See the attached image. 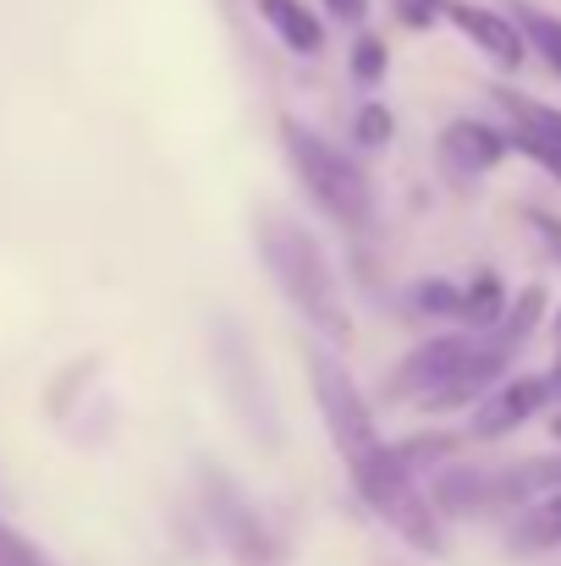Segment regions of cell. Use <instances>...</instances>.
I'll return each instance as SVG.
<instances>
[{
  "label": "cell",
  "mask_w": 561,
  "mask_h": 566,
  "mask_svg": "<svg viewBox=\"0 0 561 566\" xmlns=\"http://www.w3.org/2000/svg\"><path fill=\"white\" fill-rule=\"evenodd\" d=\"M253 242H259V259H264L276 292L298 308V319L309 331H320L325 342H347L353 336V314L342 303V281H336L320 237L309 226H298L292 214L264 209L253 220Z\"/></svg>",
  "instance_id": "cell-1"
},
{
  "label": "cell",
  "mask_w": 561,
  "mask_h": 566,
  "mask_svg": "<svg viewBox=\"0 0 561 566\" xmlns=\"http://www.w3.org/2000/svg\"><path fill=\"white\" fill-rule=\"evenodd\" d=\"M281 149L298 171L303 192L347 231H364L374 220V188L370 177L359 171V160H347V149H336L325 133H314L298 116H281Z\"/></svg>",
  "instance_id": "cell-2"
},
{
  "label": "cell",
  "mask_w": 561,
  "mask_h": 566,
  "mask_svg": "<svg viewBox=\"0 0 561 566\" xmlns=\"http://www.w3.org/2000/svg\"><path fill=\"white\" fill-rule=\"evenodd\" d=\"M353 484H359L364 506H370L391 534H402L413 551H424V556H440V551H446V539H440V517H435L429 495H424V490H418V479L396 462V451H391V446H385L374 462H364V468L353 473Z\"/></svg>",
  "instance_id": "cell-3"
},
{
  "label": "cell",
  "mask_w": 561,
  "mask_h": 566,
  "mask_svg": "<svg viewBox=\"0 0 561 566\" xmlns=\"http://www.w3.org/2000/svg\"><path fill=\"white\" fill-rule=\"evenodd\" d=\"M309 379H314V401H320V418H325V434L336 446V457L347 462V473H359L364 462H374L385 451L380 429H374V412L359 390V379L347 375L325 347L309 353Z\"/></svg>",
  "instance_id": "cell-4"
},
{
  "label": "cell",
  "mask_w": 561,
  "mask_h": 566,
  "mask_svg": "<svg viewBox=\"0 0 561 566\" xmlns=\"http://www.w3.org/2000/svg\"><path fill=\"white\" fill-rule=\"evenodd\" d=\"M546 401H551V385H546V375L507 379V385H496V390H485V396L474 401V423H468V434H474V440H501V434L523 429V423H529Z\"/></svg>",
  "instance_id": "cell-5"
},
{
  "label": "cell",
  "mask_w": 561,
  "mask_h": 566,
  "mask_svg": "<svg viewBox=\"0 0 561 566\" xmlns=\"http://www.w3.org/2000/svg\"><path fill=\"white\" fill-rule=\"evenodd\" d=\"M468 347H474V336H435V342H424V347H413L402 364H396V375L385 379V390L391 396H402V401H424V396H435L446 379L463 369V358H468Z\"/></svg>",
  "instance_id": "cell-6"
},
{
  "label": "cell",
  "mask_w": 561,
  "mask_h": 566,
  "mask_svg": "<svg viewBox=\"0 0 561 566\" xmlns=\"http://www.w3.org/2000/svg\"><path fill=\"white\" fill-rule=\"evenodd\" d=\"M435 155H440V171H446V177H485V171H496V166L512 155V144H507V133H496L490 122L457 116V122H446Z\"/></svg>",
  "instance_id": "cell-7"
},
{
  "label": "cell",
  "mask_w": 561,
  "mask_h": 566,
  "mask_svg": "<svg viewBox=\"0 0 561 566\" xmlns=\"http://www.w3.org/2000/svg\"><path fill=\"white\" fill-rule=\"evenodd\" d=\"M440 17H446L463 39H474L501 72H518V66H523L529 44H523V33H518L512 17H501V11H490V6H474V0H446Z\"/></svg>",
  "instance_id": "cell-8"
},
{
  "label": "cell",
  "mask_w": 561,
  "mask_h": 566,
  "mask_svg": "<svg viewBox=\"0 0 561 566\" xmlns=\"http://www.w3.org/2000/svg\"><path fill=\"white\" fill-rule=\"evenodd\" d=\"M557 545H561V490L529 501V506L512 517V528H507V551H512V556H546V551H557Z\"/></svg>",
  "instance_id": "cell-9"
},
{
  "label": "cell",
  "mask_w": 561,
  "mask_h": 566,
  "mask_svg": "<svg viewBox=\"0 0 561 566\" xmlns=\"http://www.w3.org/2000/svg\"><path fill=\"white\" fill-rule=\"evenodd\" d=\"M253 11L276 28V39H281L292 55H320V50H325V28H320V17H314L303 0H253Z\"/></svg>",
  "instance_id": "cell-10"
},
{
  "label": "cell",
  "mask_w": 561,
  "mask_h": 566,
  "mask_svg": "<svg viewBox=\"0 0 561 566\" xmlns=\"http://www.w3.org/2000/svg\"><path fill=\"white\" fill-rule=\"evenodd\" d=\"M496 105L518 122V133H523V138H540V144H557L561 149V111L557 105L529 99V94H518V88H496Z\"/></svg>",
  "instance_id": "cell-11"
},
{
  "label": "cell",
  "mask_w": 561,
  "mask_h": 566,
  "mask_svg": "<svg viewBox=\"0 0 561 566\" xmlns=\"http://www.w3.org/2000/svg\"><path fill=\"white\" fill-rule=\"evenodd\" d=\"M507 314V292H501V281L485 270V275H474L468 286H463V325H474V331H490L496 319Z\"/></svg>",
  "instance_id": "cell-12"
},
{
  "label": "cell",
  "mask_w": 561,
  "mask_h": 566,
  "mask_svg": "<svg viewBox=\"0 0 561 566\" xmlns=\"http://www.w3.org/2000/svg\"><path fill=\"white\" fill-rule=\"evenodd\" d=\"M512 22H518L523 44H529V50H540V55H546V66L561 77V17L540 11V6H518V11H512Z\"/></svg>",
  "instance_id": "cell-13"
},
{
  "label": "cell",
  "mask_w": 561,
  "mask_h": 566,
  "mask_svg": "<svg viewBox=\"0 0 561 566\" xmlns=\"http://www.w3.org/2000/svg\"><path fill=\"white\" fill-rule=\"evenodd\" d=\"M396 451V462L407 468V473H418V468H429V462H446L451 451H457V440L451 434H418V440H402V446H391Z\"/></svg>",
  "instance_id": "cell-14"
},
{
  "label": "cell",
  "mask_w": 561,
  "mask_h": 566,
  "mask_svg": "<svg viewBox=\"0 0 561 566\" xmlns=\"http://www.w3.org/2000/svg\"><path fill=\"white\" fill-rule=\"evenodd\" d=\"M413 308H418V314L457 319V314H463V286H451V281H418V286H413Z\"/></svg>",
  "instance_id": "cell-15"
},
{
  "label": "cell",
  "mask_w": 561,
  "mask_h": 566,
  "mask_svg": "<svg viewBox=\"0 0 561 566\" xmlns=\"http://www.w3.org/2000/svg\"><path fill=\"white\" fill-rule=\"evenodd\" d=\"M385 61H391V50H385L374 33H364V39L353 44V77H359L364 88H374V83L385 77Z\"/></svg>",
  "instance_id": "cell-16"
},
{
  "label": "cell",
  "mask_w": 561,
  "mask_h": 566,
  "mask_svg": "<svg viewBox=\"0 0 561 566\" xmlns=\"http://www.w3.org/2000/svg\"><path fill=\"white\" fill-rule=\"evenodd\" d=\"M391 133H396V116H391L385 105H364V111L353 116V138H359L364 149H380Z\"/></svg>",
  "instance_id": "cell-17"
},
{
  "label": "cell",
  "mask_w": 561,
  "mask_h": 566,
  "mask_svg": "<svg viewBox=\"0 0 561 566\" xmlns=\"http://www.w3.org/2000/svg\"><path fill=\"white\" fill-rule=\"evenodd\" d=\"M0 566H50V562H44V556H39L17 528H6V523H0Z\"/></svg>",
  "instance_id": "cell-18"
},
{
  "label": "cell",
  "mask_w": 561,
  "mask_h": 566,
  "mask_svg": "<svg viewBox=\"0 0 561 566\" xmlns=\"http://www.w3.org/2000/svg\"><path fill=\"white\" fill-rule=\"evenodd\" d=\"M507 144H512L518 155H529L534 166H546V171L561 182V149L557 144H540V138H523V133H507Z\"/></svg>",
  "instance_id": "cell-19"
},
{
  "label": "cell",
  "mask_w": 561,
  "mask_h": 566,
  "mask_svg": "<svg viewBox=\"0 0 561 566\" xmlns=\"http://www.w3.org/2000/svg\"><path fill=\"white\" fill-rule=\"evenodd\" d=\"M440 6H446V0H396V17H402L407 28H429V22L440 17Z\"/></svg>",
  "instance_id": "cell-20"
},
{
  "label": "cell",
  "mask_w": 561,
  "mask_h": 566,
  "mask_svg": "<svg viewBox=\"0 0 561 566\" xmlns=\"http://www.w3.org/2000/svg\"><path fill=\"white\" fill-rule=\"evenodd\" d=\"M325 11L342 17V22H364L370 17V0H325Z\"/></svg>",
  "instance_id": "cell-21"
},
{
  "label": "cell",
  "mask_w": 561,
  "mask_h": 566,
  "mask_svg": "<svg viewBox=\"0 0 561 566\" xmlns=\"http://www.w3.org/2000/svg\"><path fill=\"white\" fill-rule=\"evenodd\" d=\"M546 385H551V396H561V358H557V369L546 375Z\"/></svg>",
  "instance_id": "cell-22"
},
{
  "label": "cell",
  "mask_w": 561,
  "mask_h": 566,
  "mask_svg": "<svg viewBox=\"0 0 561 566\" xmlns=\"http://www.w3.org/2000/svg\"><path fill=\"white\" fill-rule=\"evenodd\" d=\"M551 440H557V446H561V412H557V418H551Z\"/></svg>",
  "instance_id": "cell-23"
}]
</instances>
